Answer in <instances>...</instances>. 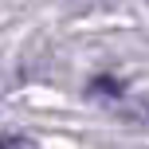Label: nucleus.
<instances>
[{"label": "nucleus", "mask_w": 149, "mask_h": 149, "mask_svg": "<svg viewBox=\"0 0 149 149\" xmlns=\"http://www.w3.org/2000/svg\"><path fill=\"white\" fill-rule=\"evenodd\" d=\"M0 149H36V141L20 134H0Z\"/></svg>", "instance_id": "f257e3e1"}]
</instances>
